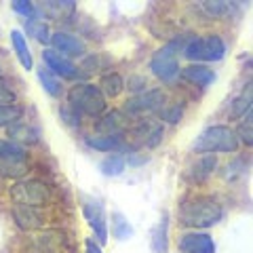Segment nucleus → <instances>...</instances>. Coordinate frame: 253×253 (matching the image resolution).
<instances>
[{"mask_svg":"<svg viewBox=\"0 0 253 253\" xmlns=\"http://www.w3.org/2000/svg\"><path fill=\"white\" fill-rule=\"evenodd\" d=\"M11 199L15 205L41 209L51 203V190L38 179H19L11 186Z\"/></svg>","mask_w":253,"mask_h":253,"instance_id":"7","label":"nucleus"},{"mask_svg":"<svg viewBox=\"0 0 253 253\" xmlns=\"http://www.w3.org/2000/svg\"><path fill=\"white\" fill-rule=\"evenodd\" d=\"M179 78L194 86H199V89H207V86L215 83L217 74L213 72L209 66H205V63H190V66L179 70Z\"/></svg>","mask_w":253,"mask_h":253,"instance_id":"13","label":"nucleus"},{"mask_svg":"<svg viewBox=\"0 0 253 253\" xmlns=\"http://www.w3.org/2000/svg\"><path fill=\"white\" fill-rule=\"evenodd\" d=\"M26 30H28V34L34 38V41H38L41 44H49L51 42V28H49V23H46L44 19H28L26 21Z\"/></svg>","mask_w":253,"mask_h":253,"instance_id":"23","label":"nucleus"},{"mask_svg":"<svg viewBox=\"0 0 253 253\" xmlns=\"http://www.w3.org/2000/svg\"><path fill=\"white\" fill-rule=\"evenodd\" d=\"M81 207H83V215L86 219V224L91 226L95 239H97V245L104 247L108 243V217H106L104 203L93 199V196H83Z\"/></svg>","mask_w":253,"mask_h":253,"instance_id":"8","label":"nucleus"},{"mask_svg":"<svg viewBox=\"0 0 253 253\" xmlns=\"http://www.w3.org/2000/svg\"><path fill=\"white\" fill-rule=\"evenodd\" d=\"M99 169L104 175L108 177H116V175H121V173L126 169V158L123 154H118V152H110L104 161H101L99 165Z\"/></svg>","mask_w":253,"mask_h":253,"instance_id":"24","label":"nucleus"},{"mask_svg":"<svg viewBox=\"0 0 253 253\" xmlns=\"http://www.w3.org/2000/svg\"><path fill=\"white\" fill-rule=\"evenodd\" d=\"M11 44H13V51L17 55L19 63L23 66V70H28L32 72L34 70V57H32V51L28 46V41H26V34H23L21 30H11Z\"/></svg>","mask_w":253,"mask_h":253,"instance_id":"17","label":"nucleus"},{"mask_svg":"<svg viewBox=\"0 0 253 253\" xmlns=\"http://www.w3.org/2000/svg\"><path fill=\"white\" fill-rule=\"evenodd\" d=\"M19 108L17 106H6V104H0V129L13 125L15 121H19Z\"/></svg>","mask_w":253,"mask_h":253,"instance_id":"32","label":"nucleus"},{"mask_svg":"<svg viewBox=\"0 0 253 253\" xmlns=\"http://www.w3.org/2000/svg\"><path fill=\"white\" fill-rule=\"evenodd\" d=\"M241 146L234 129L226 125L207 126L192 144V152L199 156H213V154H232Z\"/></svg>","mask_w":253,"mask_h":253,"instance_id":"1","label":"nucleus"},{"mask_svg":"<svg viewBox=\"0 0 253 253\" xmlns=\"http://www.w3.org/2000/svg\"><path fill=\"white\" fill-rule=\"evenodd\" d=\"M15 101V93L9 89V84H4L0 81V104H6V106H13Z\"/></svg>","mask_w":253,"mask_h":253,"instance_id":"35","label":"nucleus"},{"mask_svg":"<svg viewBox=\"0 0 253 253\" xmlns=\"http://www.w3.org/2000/svg\"><path fill=\"white\" fill-rule=\"evenodd\" d=\"M221 205L211 201V199H194V201H188L184 207L179 211V221L181 226H188V228H194V230H207V228L217 226L221 221Z\"/></svg>","mask_w":253,"mask_h":253,"instance_id":"2","label":"nucleus"},{"mask_svg":"<svg viewBox=\"0 0 253 253\" xmlns=\"http://www.w3.org/2000/svg\"><path fill=\"white\" fill-rule=\"evenodd\" d=\"M6 131H9V141L17 146H34L38 141V131L34 129L32 125L23 123V121H15L13 125L6 126Z\"/></svg>","mask_w":253,"mask_h":253,"instance_id":"16","label":"nucleus"},{"mask_svg":"<svg viewBox=\"0 0 253 253\" xmlns=\"http://www.w3.org/2000/svg\"><path fill=\"white\" fill-rule=\"evenodd\" d=\"M84 253H104V251H101V247L93 239H86L84 241Z\"/></svg>","mask_w":253,"mask_h":253,"instance_id":"36","label":"nucleus"},{"mask_svg":"<svg viewBox=\"0 0 253 253\" xmlns=\"http://www.w3.org/2000/svg\"><path fill=\"white\" fill-rule=\"evenodd\" d=\"M84 144L95 152H114L123 144V135H104V133H95L84 139Z\"/></svg>","mask_w":253,"mask_h":253,"instance_id":"19","label":"nucleus"},{"mask_svg":"<svg viewBox=\"0 0 253 253\" xmlns=\"http://www.w3.org/2000/svg\"><path fill=\"white\" fill-rule=\"evenodd\" d=\"M112 230H114V236L118 241H126V239H131V234H133V226L129 224V219H126L123 213H118L114 211L112 213Z\"/></svg>","mask_w":253,"mask_h":253,"instance_id":"27","label":"nucleus"},{"mask_svg":"<svg viewBox=\"0 0 253 253\" xmlns=\"http://www.w3.org/2000/svg\"><path fill=\"white\" fill-rule=\"evenodd\" d=\"M59 114H61V118H63V123H66L68 126H72V129H76V126H81V114L76 112V110L72 108V106H68V104H63L61 108H59Z\"/></svg>","mask_w":253,"mask_h":253,"instance_id":"33","label":"nucleus"},{"mask_svg":"<svg viewBox=\"0 0 253 253\" xmlns=\"http://www.w3.org/2000/svg\"><path fill=\"white\" fill-rule=\"evenodd\" d=\"M163 135H165L163 125L158 121H154V118H146V121H141L135 126V131H133V137H135L139 144H144L146 148H156L163 141Z\"/></svg>","mask_w":253,"mask_h":253,"instance_id":"14","label":"nucleus"},{"mask_svg":"<svg viewBox=\"0 0 253 253\" xmlns=\"http://www.w3.org/2000/svg\"><path fill=\"white\" fill-rule=\"evenodd\" d=\"M125 89V78L118 72H108L99 78V91L104 97H118Z\"/></svg>","mask_w":253,"mask_h":253,"instance_id":"21","label":"nucleus"},{"mask_svg":"<svg viewBox=\"0 0 253 253\" xmlns=\"http://www.w3.org/2000/svg\"><path fill=\"white\" fill-rule=\"evenodd\" d=\"M13 219H15V224H17V228H21V230H26V232L41 230L42 224H44L42 213L36 207H26V205H15Z\"/></svg>","mask_w":253,"mask_h":253,"instance_id":"15","label":"nucleus"},{"mask_svg":"<svg viewBox=\"0 0 253 253\" xmlns=\"http://www.w3.org/2000/svg\"><path fill=\"white\" fill-rule=\"evenodd\" d=\"M181 57L190 59L192 63H205V66L209 61H221L226 57V42L217 34L190 36L181 46Z\"/></svg>","mask_w":253,"mask_h":253,"instance_id":"3","label":"nucleus"},{"mask_svg":"<svg viewBox=\"0 0 253 253\" xmlns=\"http://www.w3.org/2000/svg\"><path fill=\"white\" fill-rule=\"evenodd\" d=\"M247 112H251V91H249V86L239 95V97L234 99V104H232V114H234V118H243Z\"/></svg>","mask_w":253,"mask_h":253,"instance_id":"30","label":"nucleus"},{"mask_svg":"<svg viewBox=\"0 0 253 253\" xmlns=\"http://www.w3.org/2000/svg\"><path fill=\"white\" fill-rule=\"evenodd\" d=\"M158 118L169 125H177L181 121V116H184V104H165L161 110H158Z\"/></svg>","mask_w":253,"mask_h":253,"instance_id":"28","label":"nucleus"},{"mask_svg":"<svg viewBox=\"0 0 253 253\" xmlns=\"http://www.w3.org/2000/svg\"><path fill=\"white\" fill-rule=\"evenodd\" d=\"M42 66L57 78H66V81H78V78H83L81 68H78L74 61L61 57V55L55 53L53 49L42 51Z\"/></svg>","mask_w":253,"mask_h":253,"instance_id":"10","label":"nucleus"},{"mask_svg":"<svg viewBox=\"0 0 253 253\" xmlns=\"http://www.w3.org/2000/svg\"><path fill=\"white\" fill-rule=\"evenodd\" d=\"M236 137H239V141H243L245 146H251L253 144V131H251V112H247L243 116V121L239 123V126H236Z\"/></svg>","mask_w":253,"mask_h":253,"instance_id":"31","label":"nucleus"},{"mask_svg":"<svg viewBox=\"0 0 253 253\" xmlns=\"http://www.w3.org/2000/svg\"><path fill=\"white\" fill-rule=\"evenodd\" d=\"M13 11L19 13L21 17H32V13H36V6L32 2H26V0H15V2H13Z\"/></svg>","mask_w":253,"mask_h":253,"instance_id":"34","label":"nucleus"},{"mask_svg":"<svg viewBox=\"0 0 253 253\" xmlns=\"http://www.w3.org/2000/svg\"><path fill=\"white\" fill-rule=\"evenodd\" d=\"M203 11L211 13L213 17H230V15L236 11V4L226 2V0H215V2H205Z\"/></svg>","mask_w":253,"mask_h":253,"instance_id":"29","label":"nucleus"},{"mask_svg":"<svg viewBox=\"0 0 253 253\" xmlns=\"http://www.w3.org/2000/svg\"><path fill=\"white\" fill-rule=\"evenodd\" d=\"M41 11L44 13V17L61 19V17H68L74 11V2H44L41 4Z\"/></svg>","mask_w":253,"mask_h":253,"instance_id":"26","label":"nucleus"},{"mask_svg":"<svg viewBox=\"0 0 253 253\" xmlns=\"http://www.w3.org/2000/svg\"><path fill=\"white\" fill-rule=\"evenodd\" d=\"M125 126H126V118L118 110H112L101 121H97V131L104 133V135H123Z\"/></svg>","mask_w":253,"mask_h":253,"instance_id":"18","label":"nucleus"},{"mask_svg":"<svg viewBox=\"0 0 253 253\" xmlns=\"http://www.w3.org/2000/svg\"><path fill=\"white\" fill-rule=\"evenodd\" d=\"M30 171L28 152L9 139H0V177L21 179Z\"/></svg>","mask_w":253,"mask_h":253,"instance_id":"6","label":"nucleus"},{"mask_svg":"<svg viewBox=\"0 0 253 253\" xmlns=\"http://www.w3.org/2000/svg\"><path fill=\"white\" fill-rule=\"evenodd\" d=\"M165 104H167V97L161 89H146L144 93H137L135 97H131L125 104V112L129 114H146V112H158Z\"/></svg>","mask_w":253,"mask_h":253,"instance_id":"9","label":"nucleus"},{"mask_svg":"<svg viewBox=\"0 0 253 253\" xmlns=\"http://www.w3.org/2000/svg\"><path fill=\"white\" fill-rule=\"evenodd\" d=\"M36 76H38V83L42 84V89L51 95V97H61V93H63V83H61V78H57L53 72H49L44 66H41L36 70Z\"/></svg>","mask_w":253,"mask_h":253,"instance_id":"20","label":"nucleus"},{"mask_svg":"<svg viewBox=\"0 0 253 253\" xmlns=\"http://www.w3.org/2000/svg\"><path fill=\"white\" fill-rule=\"evenodd\" d=\"M169 226H167V219H163L161 224H156L150 232V245H152L154 253H167L169 251Z\"/></svg>","mask_w":253,"mask_h":253,"instance_id":"22","label":"nucleus"},{"mask_svg":"<svg viewBox=\"0 0 253 253\" xmlns=\"http://www.w3.org/2000/svg\"><path fill=\"white\" fill-rule=\"evenodd\" d=\"M49 44L53 46L55 53H59L61 57H66L70 61L76 59V57H83L86 53L84 42L76 34H70V32H53Z\"/></svg>","mask_w":253,"mask_h":253,"instance_id":"11","label":"nucleus"},{"mask_svg":"<svg viewBox=\"0 0 253 253\" xmlns=\"http://www.w3.org/2000/svg\"><path fill=\"white\" fill-rule=\"evenodd\" d=\"M177 251L179 253H215V241L207 232H184L177 239Z\"/></svg>","mask_w":253,"mask_h":253,"instance_id":"12","label":"nucleus"},{"mask_svg":"<svg viewBox=\"0 0 253 253\" xmlns=\"http://www.w3.org/2000/svg\"><path fill=\"white\" fill-rule=\"evenodd\" d=\"M68 106H72L81 116H101L106 112V97L97 84L78 83L68 91Z\"/></svg>","mask_w":253,"mask_h":253,"instance_id":"4","label":"nucleus"},{"mask_svg":"<svg viewBox=\"0 0 253 253\" xmlns=\"http://www.w3.org/2000/svg\"><path fill=\"white\" fill-rule=\"evenodd\" d=\"M181 46L184 41H171L158 49L152 59H150V72L165 84H173L179 78V57H181Z\"/></svg>","mask_w":253,"mask_h":253,"instance_id":"5","label":"nucleus"},{"mask_svg":"<svg viewBox=\"0 0 253 253\" xmlns=\"http://www.w3.org/2000/svg\"><path fill=\"white\" fill-rule=\"evenodd\" d=\"M215 167H217L215 156H203L199 163L192 165V169H190V177H192L194 181H203V179H207L213 171H215Z\"/></svg>","mask_w":253,"mask_h":253,"instance_id":"25","label":"nucleus"}]
</instances>
